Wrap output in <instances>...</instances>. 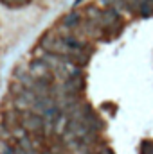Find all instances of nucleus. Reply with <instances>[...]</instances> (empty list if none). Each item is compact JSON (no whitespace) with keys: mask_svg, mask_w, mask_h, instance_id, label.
<instances>
[{"mask_svg":"<svg viewBox=\"0 0 153 154\" xmlns=\"http://www.w3.org/2000/svg\"><path fill=\"white\" fill-rule=\"evenodd\" d=\"M29 75L33 77L34 81L45 82V84H50V82H52V72H50V66H49L45 61H34V63L29 66Z\"/></svg>","mask_w":153,"mask_h":154,"instance_id":"f257e3e1","label":"nucleus"},{"mask_svg":"<svg viewBox=\"0 0 153 154\" xmlns=\"http://www.w3.org/2000/svg\"><path fill=\"white\" fill-rule=\"evenodd\" d=\"M22 127H24L27 133H38V134H43L45 120H43V116H40V115L25 113V115L22 116Z\"/></svg>","mask_w":153,"mask_h":154,"instance_id":"f03ea898","label":"nucleus"},{"mask_svg":"<svg viewBox=\"0 0 153 154\" xmlns=\"http://www.w3.org/2000/svg\"><path fill=\"white\" fill-rule=\"evenodd\" d=\"M81 90H83V79L79 75L69 77V79L63 82V91L69 93V95H77Z\"/></svg>","mask_w":153,"mask_h":154,"instance_id":"7ed1b4c3","label":"nucleus"},{"mask_svg":"<svg viewBox=\"0 0 153 154\" xmlns=\"http://www.w3.org/2000/svg\"><path fill=\"white\" fill-rule=\"evenodd\" d=\"M4 122H5V125L9 127V129H15V127H18L20 124H22V113L20 111H5L4 113Z\"/></svg>","mask_w":153,"mask_h":154,"instance_id":"20e7f679","label":"nucleus"},{"mask_svg":"<svg viewBox=\"0 0 153 154\" xmlns=\"http://www.w3.org/2000/svg\"><path fill=\"white\" fill-rule=\"evenodd\" d=\"M69 59H70L74 65H79V66H83V65L88 63V56H86L83 50H77V48H74V52L69 56Z\"/></svg>","mask_w":153,"mask_h":154,"instance_id":"39448f33","label":"nucleus"},{"mask_svg":"<svg viewBox=\"0 0 153 154\" xmlns=\"http://www.w3.org/2000/svg\"><path fill=\"white\" fill-rule=\"evenodd\" d=\"M103 20H105V23H108V27H110V25L117 23L119 16H117V13H115L114 9H108V11H105V13H103Z\"/></svg>","mask_w":153,"mask_h":154,"instance_id":"423d86ee","label":"nucleus"},{"mask_svg":"<svg viewBox=\"0 0 153 154\" xmlns=\"http://www.w3.org/2000/svg\"><path fill=\"white\" fill-rule=\"evenodd\" d=\"M11 136L13 138H16L18 142L20 140H24V138H27V131L22 127V125H18V127H15V129H11Z\"/></svg>","mask_w":153,"mask_h":154,"instance_id":"0eeeda50","label":"nucleus"},{"mask_svg":"<svg viewBox=\"0 0 153 154\" xmlns=\"http://www.w3.org/2000/svg\"><path fill=\"white\" fill-rule=\"evenodd\" d=\"M79 20H81V18H79V14H77V13H70L69 16H65V20H63V22H65V25H67V27H76L77 23H79Z\"/></svg>","mask_w":153,"mask_h":154,"instance_id":"6e6552de","label":"nucleus"},{"mask_svg":"<svg viewBox=\"0 0 153 154\" xmlns=\"http://www.w3.org/2000/svg\"><path fill=\"white\" fill-rule=\"evenodd\" d=\"M43 116H45L49 122H52V124H54V120H56V118H60V111H58L56 108H47V109L43 111Z\"/></svg>","mask_w":153,"mask_h":154,"instance_id":"1a4fd4ad","label":"nucleus"},{"mask_svg":"<svg viewBox=\"0 0 153 154\" xmlns=\"http://www.w3.org/2000/svg\"><path fill=\"white\" fill-rule=\"evenodd\" d=\"M141 14L142 16H150V14H153V0H146L142 5H141Z\"/></svg>","mask_w":153,"mask_h":154,"instance_id":"9d476101","label":"nucleus"},{"mask_svg":"<svg viewBox=\"0 0 153 154\" xmlns=\"http://www.w3.org/2000/svg\"><path fill=\"white\" fill-rule=\"evenodd\" d=\"M15 106H16L18 109H29V108H31V102H27L24 97H16V100H15Z\"/></svg>","mask_w":153,"mask_h":154,"instance_id":"9b49d317","label":"nucleus"},{"mask_svg":"<svg viewBox=\"0 0 153 154\" xmlns=\"http://www.w3.org/2000/svg\"><path fill=\"white\" fill-rule=\"evenodd\" d=\"M124 2H126V5H128L130 9H137V7L141 9V5H142L146 0H124Z\"/></svg>","mask_w":153,"mask_h":154,"instance_id":"f8f14e48","label":"nucleus"},{"mask_svg":"<svg viewBox=\"0 0 153 154\" xmlns=\"http://www.w3.org/2000/svg\"><path fill=\"white\" fill-rule=\"evenodd\" d=\"M7 136H11V129H9L7 125H0V138L4 140V138H7Z\"/></svg>","mask_w":153,"mask_h":154,"instance_id":"ddd939ff","label":"nucleus"},{"mask_svg":"<svg viewBox=\"0 0 153 154\" xmlns=\"http://www.w3.org/2000/svg\"><path fill=\"white\" fill-rule=\"evenodd\" d=\"M29 0H13V5H20V4H25Z\"/></svg>","mask_w":153,"mask_h":154,"instance_id":"4468645a","label":"nucleus"},{"mask_svg":"<svg viewBox=\"0 0 153 154\" xmlns=\"http://www.w3.org/2000/svg\"><path fill=\"white\" fill-rule=\"evenodd\" d=\"M99 154H114V152H112L108 147H105V149H101V152H99Z\"/></svg>","mask_w":153,"mask_h":154,"instance_id":"2eb2a0df","label":"nucleus"}]
</instances>
